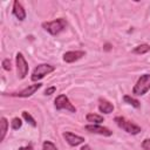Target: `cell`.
I'll return each instance as SVG.
<instances>
[{
	"label": "cell",
	"mask_w": 150,
	"mask_h": 150,
	"mask_svg": "<svg viewBox=\"0 0 150 150\" xmlns=\"http://www.w3.org/2000/svg\"><path fill=\"white\" fill-rule=\"evenodd\" d=\"M22 116H23V118H25V120H26V121H27L29 124H32L33 127H36L35 120H34V118L30 116V114H28L27 111H23V112H22Z\"/></svg>",
	"instance_id": "cell-17"
},
{
	"label": "cell",
	"mask_w": 150,
	"mask_h": 150,
	"mask_svg": "<svg viewBox=\"0 0 150 150\" xmlns=\"http://www.w3.org/2000/svg\"><path fill=\"white\" fill-rule=\"evenodd\" d=\"M66 20L64 19H56V20H53V21H49V22H43L42 23V27L49 32L52 35H57L59 33H61L64 28H66Z\"/></svg>",
	"instance_id": "cell-2"
},
{
	"label": "cell",
	"mask_w": 150,
	"mask_h": 150,
	"mask_svg": "<svg viewBox=\"0 0 150 150\" xmlns=\"http://www.w3.org/2000/svg\"><path fill=\"white\" fill-rule=\"evenodd\" d=\"M19 150H33V146H32V145H27V146H21V148H19Z\"/></svg>",
	"instance_id": "cell-23"
},
{
	"label": "cell",
	"mask_w": 150,
	"mask_h": 150,
	"mask_svg": "<svg viewBox=\"0 0 150 150\" xmlns=\"http://www.w3.org/2000/svg\"><path fill=\"white\" fill-rule=\"evenodd\" d=\"M55 108H56L57 110L66 109V110H68V111H70V112H75V111H76V108L70 103L69 98H68L66 95H63V94L59 95V96L55 98Z\"/></svg>",
	"instance_id": "cell-5"
},
{
	"label": "cell",
	"mask_w": 150,
	"mask_h": 150,
	"mask_svg": "<svg viewBox=\"0 0 150 150\" xmlns=\"http://www.w3.org/2000/svg\"><path fill=\"white\" fill-rule=\"evenodd\" d=\"M0 128H1V136H0V141H4L6 132H7V128H8V122L5 117H1V122H0Z\"/></svg>",
	"instance_id": "cell-15"
},
{
	"label": "cell",
	"mask_w": 150,
	"mask_h": 150,
	"mask_svg": "<svg viewBox=\"0 0 150 150\" xmlns=\"http://www.w3.org/2000/svg\"><path fill=\"white\" fill-rule=\"evenodd\" d=\"M13 14L16 16V19H19L20 21H22L26 18V12L22 7V5L19 1H14L13 2Z\"/></svg>",
	"instance_id": "cell-12"
},
{
	"label": "cell",
	"mask_w": 150,
	"mask_h": 150,
	"mask_svg": "<svg viewBox=\"0 0 150 150\" xmlns=\"http://www.w3.org/2000/svg\"><path fill=\"white\" fill-rule=\"evenodd\" d=\"M86 130H88L90 132H94V134L102 135V136H111V134H112L108 128H104V127L98 125V124H89V125H86Z\"/></svg>",
	"instance_id": "cell-7"
},
{
	"label": "cell",
	"mask_w": 150,
	"mask_h": 150,
	"mask_svg": "<svg viewBox=\"0 0 150 150\" xmlns=\"http://www.w3.org/2000/svg\"><path fill=\"white\" fill-rule=\"evenodd\" d=\"M2 66H4V69L5 70H11V61H9V59H6V60H4L2 61Z\"/></svg>",
	"instance_id": "cell-20"
},
{
	"label": "cell",
	"mask_w": 150,
	"mask_h": 150,
	"mask_svg": "<svg viewBox=\"0 0 150 150\" xmlns=\"http://www.w3.org/2000/svg\"><path fill=\"white\" fill-rule=\"evenodd\" d=\"M98 109L103 114H110L114 110V105H112V103H110L105 98L101 97V98H98Z\"/></svg>",
	"instance_id": "cell-11"
},
{
	"label": "cell",
	"mask_w": 150,
	"mask_h": 150,
	"mask_svg": "<svg viewBox=\"0 0 150 150\" xmlns=\"http://www.w3.org/2000/svg\"><path fill=\"white\" fill-rule=\"evenodd\" d=\"M142 148H143V150H150V139L149 138H146V139L143 141Z\"/></svg>",
	"instance_id": "cell-21"
},
{
	"label": "cell",
	"mask_w": 150,
	"mask_h": 150,
	"mask_svg": "<svg viewBox=\"0 0 150 150\" xmlns=\"http://www.w3.org/2000/svg\"><path fill=\"white\" fill-rule=\"evenodd\" d=\"M42 150H57V149L54 145V143H52L50 141H46L42 144Z\"/></svg>",
	"instance_id": "cell-19"
},
{
	"label": "cell",
	"mask_w": 150,
	"mask_h": 150,
	"mask_svg": "<svg viewBox=\"0 0 150 150\" xmlns=\"http://www.w3.org/2000/svg\"><path fill=\"white\" fill-rule=\"evenodd\" d=\"M16 71H18L19 79H23L28 73V63L26 62V60L21 53L16 54Z\"/></svg>",
	"instance_id": "cell-6"
},
{
	"label": "cell",
	"mask_w": 150,
	"mask_h": 150,
	"mask_svg": "<svg viewBox=\"0 0 150 150\" xmlns=\"http://www.w3.org/2000/svg\"><path fill=\"white\" fill-rule=\"evenodd\" d=\"M149 50H150V46L146 45V43H144V45H139V46L135 47L134 50H132V53L134 54H145Z\"/></svg>",
	"instance_id": "cell-14"
},
{
	"label": "cell",
	"mask_w": 150,
	"mask_h": 150,
	"mask_svg": "<svg viewBox=\"0 0 150 150\" xmlns=\"http://www.w3.org/2000/svg\"><path fill=\"white\" fill-rule=\"evenodd\" d=\"M124 101L127 102V103H129V104H131L132 107H135V108H138L141 104H139V102L137 101V100H135L134 97H131V96H129V95H125L124 97Z\"/></svg>",
	"instance_id": "cell-16"
},
{
	"label": "cell",
	"mask_w": 150,
	"mask_h": 150,
	"mask_svg": "<svg viewBox=\"0 0 150 150\" xmlns=\"http://www.w3.org/2000/svg\"><path fill=\"white\" fill-rule=\"evenodd\" d=\"M81 150H91V148H90L89 145H87V144H86V145H83V146L81 148Z\"/></svg>",
	"instance_id": "cell-24"
},
{
	"label": "cell",
	"mask_w": 150,
	"mask_h": 150,
	"mask_svg": "<svg viewBox=\"0 0 150 150\" xmlns=\"http://www.w3.org/2000/svg\"><path fill=\"white\" fill-rule=\"evenodd\" d=\"M11 124H12V128H13L14 130H18L19 128H21V125H22V122H21V120H20L19 117H14V118L12 120Z\"/></svg>",
	"instance_id": "cell-18"
},
{
	"label": "cell",
	"mask_w": 150,
	"mask_h": 150,
	"mask_svg": "<svg viewBox=\"0 0 150 150\" xmlns=\"http://www.w3.org/2000/svg\"><path fill=\"white\" fill-rule=\"evenodd\" d=\"M55 90H56V88H55V87H50V88H47V89L45 90V94H46V95H52Z\"/></svg>",
	"instance_id": "cell-22"
},
{
	"label": "cell",
	"mask_w": 150,
	"mask_h": 150,
	"mask_svg": "<svg viewBox=\"0 0 150 150\" xmlns=\"http://www.w3.org/2000/svg\"><path fill=\"white\" fill-rule=\"evenodd\" d=\"M41 83H35V84H32L29 87H27L26 89L21 90L20 93H15V94H12V96H19V97H28L30 95H33L39 88H41Z\"/></svg>",
	"instance_id": "cell-10"
},
{
	"label": "cell",
	"mask_w": 150,
	"mask_h": 150,
	"mask_svg": "<svg viewBox=\"0 0 150 150\" xmlns=\"http://www.w3.org/2000/svg\"><path fill=\"white\" fill-rule=\"evenodd\" d=\"M54 67L53 66H50V64H46V63H43V64H39L35 69H34V71H33V74H32V81H39V80H41L42 77H45L46 75H48L49 73H52V71H54Z\"/></svg>",
	"instance_id": "cell-4"
},
{
	"label": "cell",
	"mask_w": 150,
	"mask_h": 150,
	"mask_svg": "<svg viewBox=\"0 0 150 150\" xmlns=\"http://www.w3.org/2000/svg\"><path fill=\"white\" fill-rule=\"evenodd\" d=\"M149 89H150V74H144L137 80L132 89V94L141 96V95H144Z\"/></svg>",
	"instance_id": "cell-1"
},
{
	"label": "cell",
	"mask_w": 150,
	"mask_h": 150,
	"mask_svg": "<svg viewBox=\"0 0 150 150\" xmlns=\"http://www.w3.org/2000/svg\"><path fill=\"white\" fill-rule=\"evenodd\" d=\"M82 56H84L83 50H71V52H67V53L63 54V60H64V62L70 63V62L77 61Z\"/></svg>",
	"instance_id": "cell-9"
},
{
	"label": "cell",
	"mask_w": 150,
	"mask_h": 150,
	"mask_svg": "<svg viewBox=\"0 0 150 150\" xmlns=\"http://www.w3.org/2000/svg\"><path fill=\"white\" fill-rule=\"evenodd\" d=\"M86 118H87L88 122H91V123H95V124L103 122V116H100L97 114H88L86 116Z\"/></svg>",
	"instance_id": "cell-13"
},
{
	"label": "cell",
	"mask_w": 150,
	"mask_h": 150,
	"mask_svg": "<svg viewBox=\"0 0 150 150\" xmlns=\"http://www.w3.org/2000/svg\"><path fill=\"white\" fill-rule=\"evenodd\" d=\"M63 137H64V139L67 141V143H68L69 145H71V146H76V145L83 143V141H84L83 137L77 136V135H75V134H73V132H69V131L63 132Z\"/></svg>",
	"instance_id": "cell-8"
},
{
	"label": "cell",
	"mask_w": 150,
	"mask_h": 150,
	"mask_svg": "<svg viewBox=\"0 0 150 150\" xmlns=\"http://www.w3.org/2000/svg\"><path fill=\"white\" fill-rule=\"evenodd\" d=\"M115 122H116V124H117L120 128H122V129H123L124 131H127L128 134L136 135V134H138V132L141 131V128H139L138 125H136L135 123L128 121L127 118H124V117H122V116L115 117Z\"/></svg>",
	"instance_id": "cell-3"
}]
</instances>
